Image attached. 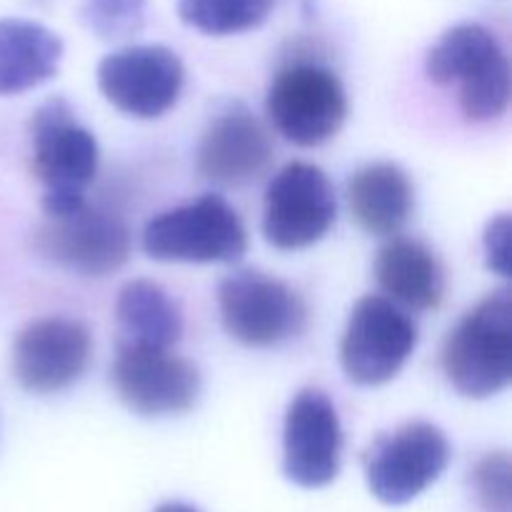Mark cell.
Masks as SVG:
<instances>
[{"mask_svg":"<svg viewBox=\"0 0 512 512\" xmlns=\"http://www.w3.org/2000/svg\"><path fill=\"white\" fill-rule=\"evenodd\" d=\"M148 0H85V28L103 40H118L143 30Z\"/></svg>","mask_w":512,"mask_h":512,"instance_id":"21","label":"cell"},{"mask_svg":"<svg viewBox=\"0 0 512 512\" xmlns=\"http://www.w3.org/2000/svg\"><path fill=\"white\" fill-rule=\"evenodd\" d=\"M275 0H178V15L188 28L205 35H238L260 28Z\"/></svg>","mask_w":512,"mask_h":512,"instance_id":"20","label":"cell"},{"mask_svg":"<svg viewBox=\"0 0 512 512\" xmlns=\"http://www.w3.org/2000/svg\"><path fill=\"white\" fill-rule=\"evenodd\" d=\"M118 345L173 350L183 338V313L165 288L153 280H130L115 300Z\"/></svg>","mask_w":512,"mask_h":512,"instance_id":"19","label":"cell"},{"mask_svg":"<svg viewBox=\"0 0 512 512\" xmlns=\"http://www.w3.org/2000/svg\"><path fill=\"white\" fill-rule=\"evenodd\" d=\"M93 358L88 325L75 318H40L13 345V375L33 395H55L78 383Z\"/></svg>","mask_w":512,"mask_h":512,"instance_id":"14","label":"cell"},{"mask_svg":"<svg viewBox=\"0 0 512 512\" xmlns=\"http://www.w3.org/2000/svg\"><path fill=\"white\" fill-rule=\"evenodd\" d=\"M443 373L463 398L485 400L512 380V295L495 290L463 315L443 348Z\"/></svg>","mask_w":512,"mask_h":512,"instance_id":"3","label":"cell"},{"mask_svg":"<svg viewBox=\"0 0 512 512\" xmlns=\"http://www.w3.org/2000/svg\"><path fill=\"white\" fill-rule=\"evenodd\" d=\"M450 463V443L433 423H408L383 435L368 458V488L383 505H405L423 495Z\"/></svg>","mask_w":512,"mask_h":512,"instance_id":"12","label":"cell"},{"mask_svg":"<svg viewBox=\"0 0 512 512\" xmlns=\"http://www.w3.org/2000/svg\"><path fill=\"white\" fill-rule=\"evenodd\" d=\"M63 60V40L23 18L0 20V95H18L48 83Z\"/></svg>","mask_w":512,"mask_h":512,"instance_id":"18","label":"cell"},{"mask_svg":"<svg viewBox=\"0 0 512 512\" xmlns=\"http://www.w3.org/2000/svg\"><path fill=\"white\" fill-rule=\"evenodd\" d=\"M143 250L158 263H235L248 250V230L228 200L210 193L155 215Z\"/></svg>","mask_w":512,"mask_h":512,"instance_id":"4","label":"cell"},{"mask_svg":"<svg viewBox=\"0 0 512 512\" xmlns=\"http://www.w3.org/2000/svg\"><path fill=\"white\" fill-rule=\"evenodd\" d=\"M35 250L48 263L83 278H105L123 268L133 250L130 228L120 215L88 203L60 218H45L35 230Z\"/></svg>","mask_w":512,"mask_h":512,"instance_id":"9","label":"cell"},{"mask_svg":"<svg viewBox=\"0 0 512 512\" xmlns=\"http://www.w3.org/2000/svg\"><path fill=\"white\" fill-rule=\"evenodd\" d=\"M375 280L393 300L410 310H435L445 298V270L438 255L413 238H393L378 250Z\"/></svg>","mask_w":512,"mask_h":512,"instance_id":"16","label":"cell"},{"mask_svg":"<svg viewBox=\"0 0 512 512\" xmlns=\"http://www.w3.org/2000/svg\"><path fill=\"white\" fill-rule=\"evenodd\" d=\"M338 218V198L328 175L313 163L285 165L265 190L263 235L275 250L295 253L320 243Z\"/></svg>","mask_w":512,"mask_h":512,"instance_id":"8","label":"cell"},{"mask_svg":"<svg viewBox=\"0 0 512 512\" xmlns=\"http://www.w3.org/2000/svg\"><path fill=\"white\" fill-rule=\"evenodd\" d=\"M110 380L120 403L143 418H168L195 408L200 373L173 350L118 345Z\"/></svg>","mask_w":512,"mask_h":512,"instance_id":"11","label":"cell"},{"mask_svg":"<svg viewBox=\"0 0 512 512\" xmlns=\"http://www.w3.org/2000/svg\"><path fill=\"white\" fill-rule=\"evenodd\" d=\"M273 165V140L258 115L243 103H230L205 128L198 145V173L225 188L263 178Z\"/></svg>","mask_w":512,"mask_h":512,"instance_id":"15","label":"cell"},{"mask_svg":"<svg viewBox=\"0 0 512 512\" xmlns=\"http://www.w3.org/2000/svg\"><path fill=\"white\" fill-rule=\"evenodd\" d=\"M510 238H512V223L508 213L495 215L488 223L483 235V248H485V263L500 278H510V263H512V250H510Z\"/></svg>","mask_w":512,"mask_h":512,"instance_id":"23","label":"cell"},{"mask_svg":"<svg viewBox=\"0 0 512 512\" xmlns=\"http://www.w3.org/2000/svg\"><path fill=\"white\" fill-rule=\"evenodd\" d=\"M155 512H200V510H195L193 505H185V503H165Z\"/></svg>","mask_w":512,"mask_h":512,"instance_id":"24","label":"cell"},{"mask_svg":"<svg viewBox=\"0 0 512 512\" xmlns=\"http://www.w3.org/2000/svg\"><path fill=\"white\" fill-rule=\"evenodd\" d=\"M473 490L483 512H510L508 453H490L475 465Z\"/></svg>","mask_w":512,"mask_h":512,"instance_id":"22","label":"cell"},{"mask_svg":"<svg viewBox=\"0 0 512 512\" xmlns=\"http://www.w3.org/2000/svg\"><path fill=\"white\" fill-rule=\"evenodd\" d=\"M185 85L178 53L165 45H128L98 65V88L120 113L153 120L175 108Z\"/></svg>","mask_w":512,"mask_h":512,"instance_id":"10","label":"cell"},{"mask_svg":"<svg viewBox=\"0 0 512 512\" xmlns=\"http://www.w3.org/2000/svg\"><path fill=\"white\" fill-rule=\"evenodd\" d=\"M265 110L288 143L318 148L343 128L348 118V93L338 75L325 65L290 63L270 83Z\"/></svg>","mask_w":512,"mask_h":512,"instance_id":"6","label":"cell"},{"mask_svg":"<svg viewBox=\"0 0 512 512\" xmlns=\"http://www.w3.org/2000/svg\"><path fill=\"white\" fill-rule=\"evenodd\" d=\"M425 75L435 85L458 83L468 123H493L510 108V60L500 40L480 23L453 25L428 50Z\"/></svg>","mask_w":512,"mask_h":512,"instance_id":"1","label":"cell"},{"mask_svg":"<svg viewBox=\"0 0 512 512\" xmlns=\"http://www.w3.org/2000/svg\"><path fill=\"white\" fill-rule=\"evenodd\" d=\"M223 328L245 348H275L308 328V305L283 280L260 270H238L218 288Z\"/></svg>","mask_w":512,"mask_h":512,"instance_id":"5","label":"cell"},{"mask_svg":"<svg viewBox=\"0 0 512 512\" xmlns=\"http://www.w3.org/2000/svg\"><path fill=\"white\" fill-rule=\"evenodd\" d=\"M33 173L43 183L45 218H60L85 203V190L98 175V140L75 120L68 100H45L30 123Z\"/></svg>","mask_w":512,"mask_h":512,"instance_id":"2","label":"cell"},{"mask_svg":"<svg viewBox=\"0 0 512 512\" xmlns=\"http://www.w3.org/2000/svg\"><path fill=\"white\" fill-rule=\"evenodd\" d=\"M343 425L328 393L303 388L288 405L283 425V473L303 490L328 488L340 473Z\"/></svg>","mask_w":512,"mask_h":512,"instance_id":"13","label":"cell"},{"mask_svg":"<svg viewBox=\"0 0 512 512\" xmlns=\"http://www.w3.org/2000/svg\"><path fill=\"white\" fill-rule=\"evenodd\" d=\"M348 203L365 233L393 238L415 210L413 180L395 163H370L350 178Z\"/></svg>","mask_w":512,"mask_h":512,"instance_id":"17","label":"cell"},{"mask_svg":"<svg viewBox=\"0 0 512 512\" xmlns=\"http://www.w3.org/2000/svg\"><path fill=\"white\" fill-rule=\"evenodd\" d=\"M418 348V325L383 295H365L350 313L340 340V365L350 383H390Z\"/></svg>","mask_w":512,"mask_h":512,"instance_id":"7","label":"cell"}]
</instances>
